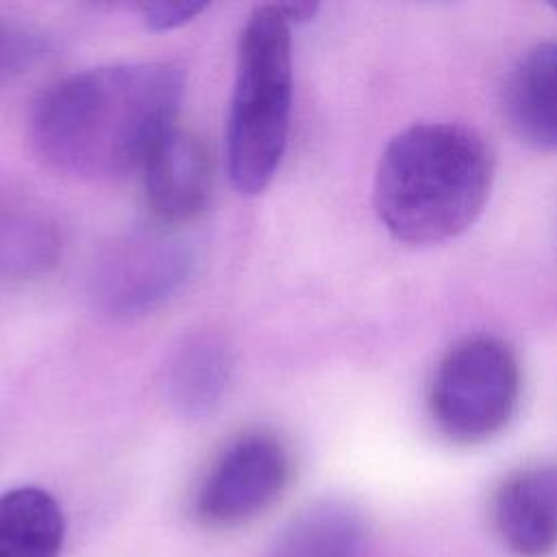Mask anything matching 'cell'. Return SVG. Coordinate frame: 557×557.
Returning a JSON list of instances; mask_svg holds the SVG:
<instances>
[{
  "label": "cell",
  "instance_id": "3957f363",
  "mask_svg": "<svg viewBox=\"0 0 557 557\" xmlns=\"http://www.w3.org/2000/svg\"><path fill=\"white\" fill-rule=\"evenodd\" d=\"M292 24L276 4L257 7L239 37L226 122V163L242 194H259L276 174L294 100Z\"/></svg>",
  "mask_w": 557,
  "mask_h": 557
},
{
  "label": "cell",
  "instance_id": "277c9868",
  "mask_svg": "<svg viewBox=\"0 0 557 557\" xmlns=\"http://www.w3.org/2000/svg\"><path fill=\"white\" fill-rule=\"evenodd\" d=\"M513 348L487 333L453 344L433 370L426 407L435 429L453 444L472 446L498 435L520 400Z\"/></svg>",
  "mask_w": 557,
  "mask_h": 557
},
{
  "label": "cell",
  "instance_id": "7c38bea8",
  "mask_svg": "<svg viewBox=\"0 0 557 557\" xmlns=\"http://www.w3.org/2000/svg\"><path fill=\"white\" fill-rule=\"evenodd\" d=\"M65 516L57 498L35 485L0 494V557H59Z\"/></svg>",
  "mask_w": 557,
  "mask_h": 557
},
{
  "label": "cell",
  "instance_id": "7a4b0ae2",
  "mask_svg": "<svg viewBox=\"0 0 557 557\" xmlns=\"http://www.w3.org/2000/svg\"><path fill=\"white\" fill-rule=\"evenodd\" d=\"M494 181L485 137L459 122H418L396 133L374 174V209L392 237L442 244L483 211Z\"/></svg>",
  "mask_w": 557,
  "mask_h": 557
},
{
  "label": "cell",
  "instance_id": "8992f818",
  "mask_svg": "<svg viewBox=\"0 0 557 557\" xmlns=\"http://www.w3.org/2000/svg\"><path fill=\"white\" fill-rule=\"evenodd\" d=\"M289 457L270 433L233 440L202 476L194 513L207 527H237L263 513L285 490Z\"/></svg>",
  "mask_w": 557,
  "mask_h": 557
},
{
  "label": "cell",
  "instance_id": "30bf717a",
  "mask_svg": "<svg viewBox=\"0 0 557 557\" xmlns=\"http://www.w3.org/2000/svg\"><path fill=\"white\" fill-rule=\"evenodd\" d=\"M231 376V352L213 333L183 337L165 359L163 394L183 418H205L222 400Z\"/></svg>",
  "mask_w": 557,
  "mask_h": 557
},
{
  "label": "cell",
  "instance_id": "5b68a950",
  "mask_svg": "<svg viewBox=\"0 0 557 557\" xmlns=\"http://www.w3.org/2000/svg\"><path fill=\"white\" fill-rule=\"evenodd\" d=\"M191 250L163 228H141L113 242L96 261L94 296L115 315H139L165 302L187 278Z\"/></svg>",
  "mask_w": 557,
  "mask_h": 557
},
{
  "label": "cell",
  "instance_id": "5bb4252c",
  "mask_svg": "<svg viewBox=\"0 0 557 557\" xmlns=\"http://www.w3.org/2000/svg\"><path fill=\"white\" fill-rule=\"evenodd\" d=\"M37 39L17 24L0 17V83L20 72L37 54Z\"/></svg>",
  "mask_w": 557,
  "mask_h": 557
},
{
  "label": "cell",
  "instance_id": "9c48e42d",
  "mask_svg": "<svg viewBox=\"0 0 557 557\" xmlns=\"http://www.w3.org/2000/svg\"><path fill=\"white\" fill-rule=\"evenodd\" d=\"M503 113L527 146L557 150V39L531 46L503 85Z\"/></svg>",
  "mask_w": 557,
  "mask_h": 557
},
{
  "label": "cell",
  "instance_id": "9a60e30c",
  "mask_svg": "<svg viewBox=\"0 0 557 557\" xmlns=\"http://www.w3.org/2000/svg\"><path fill=\"white\" fill-rule=\"evenodd\" d=\"M207 9V2H191V0H176V2H144L139 4V13L144 24L150 30H170L176 26L187 24L196 15Z\"/></svg>",
  "mask_w": 557,
  "mask_h": 557
},
{
  "label": "cell",
  "instance_id": "6da1fadb",
  "mask_svg": "<svg viewBox=\"0 0 557 557\" xmlns=\"http://www.w3.org/2000/svg\"><path fill=\"white\" fill-rule=\"evenodd\" d=\"M185 74L174 63H115L76 72L35 102L30 141L59 172L117 178L144 165L176 126Z\"/></svg>",
  "mask_w": 557,
  "mask_h": 557
},
{
  "label": "cell",
  "instance_id": "4fadbf2b",
  "mask_svg": "<svg viewBox=\"0 0 557 557\" xmlns=\"http://www.w3.org/2000/svg\"><path fill=\"white\" fill-rule=\"evenodd\" d=\"M59 237L35 215L0 213V274L28 276L54 263Z\"/></svg>",
  "mask_w": 557,
  "mask_h": 557
},
{
  "label": "cell",
  "instance_id": "e0dca14e",
  "mask_svg": "<svg viewBox=\"0 0 557 557\" xmlns=\"http://www.w3.org/2000/svg\"><path fill=\"white\" fill-rule=\"evenodd\" d=\"M555 9H557V4H555Z\"/></svg>",
  "mask_w": 557,
  "mask_h": 557
},
{
  "label": "cell",
  "instance_id": "8fae6325",
  "mask_svg": "<svg viewBox=\"0 0 557 557\" xmlns=\"http://www.w3.org/2000/svg\"><path fill=\"white\" fill-rule=\"evenodd\" d=\"M370 527L344 500H320L296 513L276 535L270 557H366Z\"/></svg>",
  "mask_w": 557,
  "mask_h": 557
},
{
  "label": "cell",
  "instance_id": "ba28073f",
  "mask_svg": "<svg viewBox=\"0 0 557 557\" xmlns=\"http://www.w3.org/2000/svg\"><path fill=\"white\" fill-rule=\"evenodd\" d=\"M146 196L163 222L198 213L209 196V157L202 141L174 126L150 150L141 165Z\"/></svg>",
  "mask_w": 557,
  "mask_h": 557
},
{
  "label": "cell",
  "instance_id": "52a82bcc",
  "mask_svg": "<svg viewBox=\"0 0 557 557\" xmlns=\"http://www.w3.org/2000/svg\"><path fill=\"white\" fill-rule=\"evenodd\" d=\"M490 518L498 540L518 557L557 550V461L511 470L494 490Z\"/></svg>",
  "mask_w": 557,
  "mask_h": 557
},
{
  "label": "cell",
  "instance_id": "2e32d148",
  "mask_svg": "<svg viewBox=\"0 0 557 557\" xmlns=\"http://www.w3.org/2000/svg\"><path fill=\"white\" fill-rule=\"evenodd\" d=\"M276 9L289 24H302L311 20L318 11V2L309 0H292V2H276Z\"/></svg>",
  "mask_w": 557,
  "mask_h": 557
}]
</instances>
